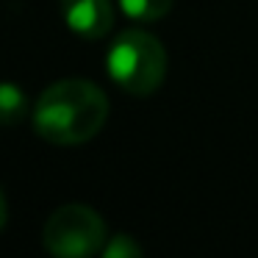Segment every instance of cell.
Wrapping results in <instances>:
<instances>
[{
	"label": "cell",
	"mask_w": 258,
	"mask_h": 258,
	"mask_svg": "<svg viewBox=\"0 0 258 258\" xmlns=\"http://www.w3.org/2000/svg\"><path fill=\"white\" fill-rule=\"evenodd\" d=\"M64 23L84 39H103L114 25L111 0H61Z\"/></svg>",
	"instance_id": "cell-4"
},
{
	"label": "cell",
	"mask_w": 258,
	"mask_h": 258,
	"mask_svg": "<svg viewBox=\"0 0 258 258\" xmlns=\"http://www.w3.org/2000/svg\"><path fill=\"white\" fill-rule=\"evenodd\" d=\"M119 9H122L131 20L156 23V20H161L169 14L172 0H119Z\"/></svg>",
	"instance_id": "cell-6"
},
{
	"label": "cell",
	"mask_w": 258,
	"mask_h": 258,
	"mask_svg": "<svg viewBox=\"0 0 258 258\" xmlns=\"http://www.w3.org/2000/svg\"><path fill=\"white\" fill-rule=\"evenodd\" d=\"M6 214H9V208H6V197H3V191H0V230H3V225H6Z\"/></svg>",
	"instance_id": "cell-8"
},
{
	"label": "cell",
	"mask_w": 258,
	"mask_h": 258,
	"mask_svg": "<svg viewBox=\"0 0 258 258\" xmlns=\"http://www.w3.org/2000/svg\"><path fill=\"white\" fill-rule=\"evenodd\" d=\"M31 106L25 92L12 81H0V128H14L28 117Z\"/></svg>",
	"instance_id": "cell-5"
},
{
	"label": "cell",
	"mask_w": 258,
	"mask_h": 258,
	"mask_svg": "<svg viewBox=\"0 0 258 258\" xmlns=\"http://www.w3.org/2000/svg\"><path fill=\"white\" fill-rule=\"evenodd\" d=\"M108 241V230L103 217L89 206L70 203L47 217L42 228V244L50 255L58 258H89L103 252Z\"/></svg>",
	"instance_id": "cell-3"
},
{
	"label": "cell",
	"mask_w": 258,
	"mask_h": 258,
	"mask_svg": "<svg viewBox=\"0 0 258 258\" xmlns=\"http://www.w3.org/2000/svg\"><path fill=\"white\" fill-rule=\"evenodd\" d=\"M108 97L86 78H64L47 86L34 103V131L50 145H84L103 131Z\"/></svg>",
	"instance_id": "cell-1"
},
{
	"label": "cell",
	"mask_w": 258,
	"mask_h": 258,
	"mask_svg": "<svg viewBox=\"0 0 258 258\" xmlns=\"http://www.w3.org/2000/svg\"><path fill=\"white\" fill-rule=\"evenodd\" d=\"M103 255L106 258H139L142 244H136L134 236H128V233H117V236H108V241L103 244Z\"/></svg>",
	"instance_id": "cell-7"
},
{
	"label": "cell",
	"mask_w": 258,
	"mask_h": 258,
	"mask_svg": "<svg viewBox=\"0 0 258 258\" xmlns=\"http://www.w3.org/2000/svg\"><path fill=\"white\" fill-rule=\"evenodd\" d=\"M108 75L131 95H153L167 75V50L147 31H125L114 39L106 58Z\"/></svg>",
	"instance_id": "cell-2"
}]
</instances>
